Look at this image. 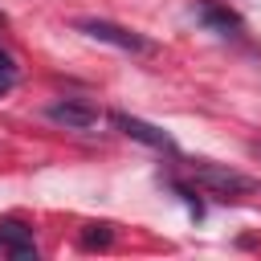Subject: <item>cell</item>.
I'll list each match as a JSON object with an SVG mask.
<instances>
[{
  "instance_id": "cell-6",
  "label": "cell",
  "mask_w": 261,
  "mask_h": 261,
  "mask_svg": "<svg viewBox=\"0 0 261 261\" xmlns=\"http://www.w3.org/2000/svg\"><path fill=\"white\" fill-rule=\"evenodd\" d=\"M114 241V228L110 224H86L82 228V249H106Z\"/></svg>"
},
{
  "instance_id": "cell-2",
  "label": "cell",
  "mask_w": 261,
  "mask_h": 261,
  "mask_svg": "<svg viewBox=\"0 0 261 261\" xmlns=\"http://www.w3.org/2000/svg\"><path fill=\"white\" fill-rule=\"evenodd\" d=\"M73 29L86 33V37H94V41H106V45H114V49H122V53H151V41H147V37H139V33L114 24V20H94V16H90V20H77Z\"/></svg>"
},
{
  "instance_id": "cell-3",
  "label": "cell",
  "mask_w": 261,
  "mask_h": 261,
  "mask_svg": "<svg viewBox=\"0 0 261 261\" xmlns=\"http://www.w3.org/2000/svg\"><path fill=\"white\" fill-rule=\"evenodd\" d=\"M110 122H114L126 139L143 143V147H155V151H175V139H171L167 130H159V126H151V122H143V118H135V114H110Z\"/></svg>"
},
{
  "instance_id": "cell-7",
  "label": "cell",
  "mask_w": 261,
  "mask_h": 261,
  "mask_svg": "<svg viewBox=\"0 0 261 261\" xmlns=\"http://www.w3.org/2000/svg\"><path fill=\"white\" fill-rule=\"evenodd\" d=\"M12 82H16V65H12V57H8V53H0V94H4Z\"/></svg>"
},
{
  "instance_id": "cell-1",
  "label": "cell",
  "mask_w": 261,
  "mask_h": 261,
  "mask_svg": "<svg viewBox=\"0 0 261 261\" xmlns=\"http://www.w3.org/2000/svg\"><path fill=\"white\" fill-rule=\"evenodd\" d=\"M192 179L216 196H249V192H261V179L237 171V167H224V163H208V159H196L192 163Z\"/></svg>"
},
{
  "instance_id": "cell-4",
  "label": "cell",
  "mask_w": 261,
  "mask_h": 261,
  "mask_svg": "<svg viewBox=\"0 0 261 261\" xmlns=\"http://www.w3.org/2000/svg\"><path fill=\"white\" fill-rule=\"evenodd\" d=\"M45 118L57 122V126H65V130H90V126H98V110L82 106V102H49Z\"/></svg>"
},
{
  "instance_id": "cell-5",
  "label": "cell",
  "mask_w": 261,
  "mask_h": 261,
  "mask_svg": "<svg viewBox=\"0 0 261 261\" xmlns=\"http://www.w3.org/2000/svg\"><path fill=\"white\" fill-rule=\"evenodd\" d=\"M196 16H200L204 24H212V29H220V33H237V29H241V16L228 12V8H220V4H212V0H200V4H196Z\"/></svg>"
}]
</instances>
